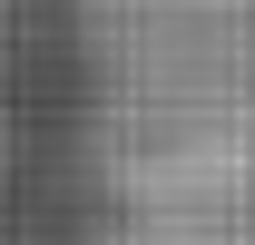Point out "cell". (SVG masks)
I'll list each match as a JSON object with an SVG mask.
<instances>
[{
    "label": "cell",
    "mask_w": 255,
    "mask_h": 245,
    "mask_svg": "<svg viewBox=\"0 0 255 245\" xmlns=\"http://www.w3.org/2000/svg\"><path fill=\"white\" fill-rule=\"evenodd\" d=\"M89 177L128 245H255V0H89Z\"/></svg>",
    "instance_id": "obj_1"
}]
</instances>
